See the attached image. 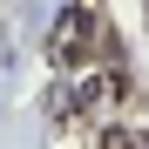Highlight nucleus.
Listing matches in <instances>:
<instances>
[{
	"label": "nucleus",
	"mask_w": 149,
	"mask_h": 149,
	"mask_svg": "<svg viewBox=\"0 0 149 149\" xmlns=\"http://www.w3.org/2000/svg\"><path fill=\"white\" fill-rule=\"evenodd\" d=\"M115 95H122V74H88V81H81V102H88V109L115 102Z\"/></svg>",
	"instance_id": "f03ea898"
},
{
	"label": "nucleus",
	"mask_w": 149,
	"mask_h": 149,
	"mask_svg": "<svg viewBox=\"0 0 149 149\" xmlns=\"http://www.w3.org/2000/svg\"><path fill=\"white\" fill-rule=\"evenodd\" d=\"M88 34H95V20H88L81 7H74V14L61 20V34H54V61H81L74 47H88Z\"/></svg>",
	"instance_id": "f257e3e1"
}]
</instances>
